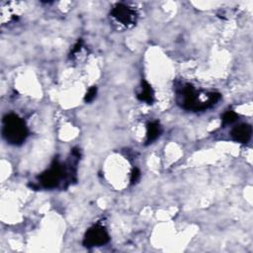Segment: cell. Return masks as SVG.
Masks as SVG:
<instances>
[{
    "label": "cell",
    "instance_id": "6da1fadb",
    "mask_svg": "<svg viewBox=\"0 0 253 253\" xmlns=\"http://www.w3.org/2000/svg\"><path fill=\"white\" fill-rule=\"evenodd\" d=\"M178 101L181 103V106L186 110L191 111H204L211 107H213L215 104H217L221 95L217 92H212L209 93V99L207 101H201L199 98V94L193 87V85L187 83L181 87V89L177 92Z\"/></svg>",
    "mask_w": 253,
    "mask_h": 253
},
{
    "label": "cell",
    "instance_id": "7a4b0ae2",
    "mask_svg": "<svg viewBox=\"0 0 253 253\" xmlns=\"http://www.w3.org/2000/svg\"><path fill=\"white\" fill-rule=\"evenodd\" d=\"M2 135L8 144L20 145L26 141L29 132L24 120L18 115L10 113L3 118Z\"/></svg>",
    "mask_w": 253,
    "mask_h": 253
},
{
    "label": "cell",
    "instance_id": "3957f363",
    "mask_svg": "<svg viewBox=\"0 0 253 253\" xmlns=\"http://www.w3.org/2000/svg\"><path fill=\"white\" fill-rule=\"evenodd\" d=\"M68 173L69 170L66 166L57 159L48 170L39 176V182L42 187L46 189H54L60 185L61 180H63L64 177H67L66 174Z\"/></svg>",
    "mask_w": 253,
    "mask_h": 253
},
{
    "label": "cell",
    "instance_id": "277c9868",
    "mask_svg": "<svg viewBox=\"0 0 253 253\" xmlns=\"http://www.w3.org/2000/svg\"><path fill=\"white\" fill-rule=\"evenodd\" d=\"M110 236L106 228L102 225L96 224L91 226L85 233L83 239V245L85 247L91 248L95 246H102L108 243Z\"/></svg>",
    "mask_w": 253,
    "mask_h": 253
},
{
    "label": "cell",
    "instance_id": "5b68a950",
    "mask_svg": "<svg viewBox=\"0 0 253 253\" xmlns=\"http://www.w3.org/2000/svg\"><path fill=\"white\" fill-rule=\"evenodd\" d=\"M111 14L118 22L125 26H132L137 21V14L135 10L123 3L115 5L111 11Z\"/></svg>",
    "mask_w": 253,
    "mask_h": 253
},
{
    "label": "cell",
    "instance_id": "8992f818",
    "mask_svg": "<svg viewBox=\"0 0 253 253\" xmlns=\"http://www.w3.org/2000/svg\"><path fill=\"white\" fill-rule=\"evenodd\" d=\"M231 138L240 144H247L252 136V127L247 124L236 126L231 131Z\"/></svg>",
    "mask_w": 253,
    "mask_h": 253
},
{
    "label": "cell",
    "instance_id": "52a82bcc",
    "mask_svg": "<svg viewBox=\"0 0 253 253\" xmlns=\"http://www.w3.org/2000/svg\"><path fill=\"white\" fill-rule=\"evenodd\" d=\"M137 97L140 101L147 104H152L154 102V91L151 85L145 80L142 81V91L138 93Z\"/></svg>",
    "mask_w": 253,
    "mask_h": 253
},
{
    "label": "cell",
    "instance_id": "ba28073f",
    "mask_svg": "<svg viewBox=\"0 0 253 253\" xmlns=\"http://www.w3.org/2000/svg\"><path fill=\"white\" fill-rule=\"evenodd\" d=\"M161 134V127L158 121H153L146 126V145L153 143Z\"/></svg>",
    "mask_w": 253,
    "mask_h": 253
},
{
    "label": "cell",
    "instance_id": "9c48e42d",
    "mask_svg": "<svg viewBox=\"0 0 253 253\" xmlns=\"http://www.w3.org/2000/svg\"><path fill=\"white\" fill-rule=\"evenodd\" d=\"M237 114L234 113L233 111H227L225 112L222 117H221V121H222V125L226 126V125H230L232 123H234L235 121H237Z\"/></svg>",
    "mask_w": 253,
    "mask_h": 253
},
{
    "label": "cell",
    "instance_id": "30bf717a",
    "mask_svg": "<svg viewBox=\"0 0 253 253\" xmlns=\"http://www.w3.org/2000/svg\"><path fill=\"white\" fill-rule=\"evenodd\" d=\"M96 94H97V87L96 86H92L89 88V90L87 91V93L85 94V97H84V101L86 103H89V102H92L95 97H96Z\"/></svg>",
    "mask_w": 253,
    "mask_h": 253
},
{
    "label": "cell",
    "instance_id": "8fae6325",
    "mask_svg": "<svg viewBox=\"0 0 253 253\" xmlns=\"http://www.w3.org/2000/svg\"><path fill=\"white\" fill-rule=\"evenodd\" d=\"M82 46H83V41H82V39H79L71 52V58H73L75 55H77L81 51Z\"/></svg>",
    "mask_w": 253,
    "mask_h": 253
},
{
    "label": "cell",
    "instance_id": "7c38bea8",
    "mask_svg": "<svg viewBox=\"0 0 253 253\" xmlns=\"http://www.w3.org/2000/svg\"><path fill=\"white\" fill-rule=\"evenodd\" d=\"M141 177V171L139 168H134L131 173V183L135 184Z\"/></svg>",
    "mask_w": 253,
    "mask_h": 253
}]
</instances>
